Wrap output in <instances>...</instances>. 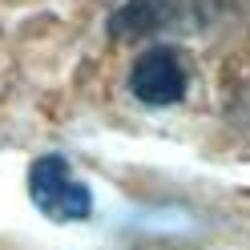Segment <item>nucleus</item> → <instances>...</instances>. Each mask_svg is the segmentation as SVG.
<instances>
[{
  "mask_svg": "<svg viewBox=\"0 0 250 250\" xmlns=\"http://www.w3.org/2000/svg\"><path fill=\"white\" fill-rule=\"evenodd\" d=\"M28 194H33L37 210L53 222H81L93 214V194L89 186L73 174V166L57 153H44L28 169Z\"/></svg>",
  "mask_w": 250,
  "mask_h": 250,
  "instance_id": "obj_1",
  "label": "nucleus"
},
{
  "mask_svg": "<svg viewBox=\"0 0 250 250\" xmlns=\"http://www.w3.org/2000/svg\"><path fill=\"white\" fill-rule=\"evenodd\" d=\"M166 21V12H153L149 8V0H129V4H125L117 17H113V37H142V33H149V28H158Z\"/></svg>",
  "mask_w": 250,
  "mask_h": 250,
  "instance_id": "obj_3",
  "label": "nucleus"
},
{
  "mask_svg": "<svg viewBox=\"0 0 250 250\" xmlns=\"http://www.w3.org/2000/svg\"><path fill=\"white\" fill-rule=\"evenodd\" d=\"M129 89L142 105H174L186 97V65L174 49H146L129 69Z\"/></svg>",
  "mask_w": 250,
  "mask_h": 250,
  "instance_id": "obj_2",
  "label": "nucleus"
}]
</instances>
